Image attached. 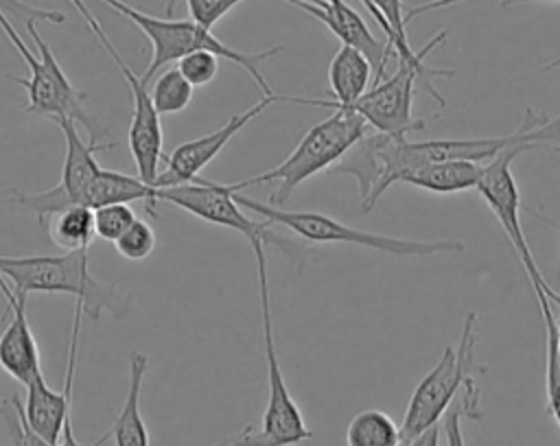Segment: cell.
<instances>
[{
	"mask_svg": "<svg viewBox=\"0 0 560 446\" xmlns=\"http://www.w3.org/2000/svg\"><path fill=\"white\" fill-rule=\"evenodd\" d=\"M0 273L13 291L66 293L83 306V315L98 319L109 313L120 321L131 308V295L116 282H101L90 273L88 249H72L57 256H0Z\"/></svg>",
	"mask_w": 560,
	"mask_h": 446,
	"instance_id": "6da1fadb",
	"label": "cell"
},
{
	"mask_svg": "<svg viewBox=\"0 0 560 446\" xmlns=\"http://www.w3.org/2000/svg\"><path fill=\"white\" fill-rule=\"evenodd\" d=\"M475 321L477 313L468 310L462 328V337L457 345H446L440 361L433 369L416 385L402 424H400V442L411 444L420 433L440 424L457 391L462 396V411H468L470 418H481L479 407V389L475 385V372H483V365L475 361Z\"/></svg>",
	"mask_w": 560,
	"mask_h": 446,
	"instance_id": "7a4b0ae2",
	"label": "cell"
},
{
	"mask_svg": "<svg viewBox=\"0 0 560 446\" xmlns=\"http://www.w3.org/2000/svg\"><path fill=\"white\" fill-rule=\"evenodd\" d=\"M368 122L350 107H332V114L313 125L295 149L273 168L241 181H232V190L241 192L252 186L276 184L271 206H284L291 192L313 175L335 166L365 133Z\"/></svg>",
	"mask_w": 560,
	"mask_h": 446,
	"instance_id": "3957f363",
	"label": "cell"
},
{
	"mask_svg": "<svg viewBox=\"0 0 560 446\" xmlns=\"http://www.w3.org/2000/svg\"><path fill=\"white\" fill-rule=\"evenodd\" d=\"M0 28L7 35V39L13 44V48L22 55L24 63L28 66V77H9L13 83L22 85L26 92V114L46 116L50 120L70 118L79 127L88 131V140L98 144L101 129L94 116L85 109V90H79L59 66L55 52L39 35L35 22L26 24V31L37 48V55L26 46L18 28L9 22V15L0 9Z\"/></svg>",
	"mask_w": 560,
	"mask_h": 446,
	"instance_id": "277c9868",
	"label": "cell"
},
{
	"mask_svg": "<svg viewBox=\"0 0 560 446\" xmlns=\"http://www.w3.org/2000/svg\"><path fill=\"white\" fill-rule=\"evenodd\" d=\"M103 2L109 4L122 17H127L129 22H133L144 33V37L151 42V46H153L151 63L142 72V77L147 81L171 61H179L182 57H186L190 52H197V50H210L219 59H228L232 63H238L243 70H247V74L260 85L262 96L273 94V90L269 87L267 79L260 72V63L265 59L278 55L282 50V46H271V48H265V50L245 52V50H236V48L223 44L219 37L212 35L210 28L197 24L195 20L155 17V15H149V13H142V11L133 9L131 4H127L122 0H103Z\"/></svg>",
	"mask_w": 560,
	"mask_h": 446,
	"instance_id": "5b68a950",
	"label": "cell"
},
{
	"mask_svg": "<svg viewBox=\"0 0 560 446\" xmlns=\"http://www.w3.org/2000/svg\"><path fill=\"white\" fill-rule=\"evenodd\" d=\"M256 269H258V291H260V310H262V352L267 365V407L260 418V429L254 431L247 426L236 439H230L232 446H295L313 437V431L306 426V420L293 400L289 385L284 380L280 359L273 341V321L269 306V280H267V243L258 240L252 245Z\"/></svg>",
	"mask_w": 560,
	"mask_h": 446,
	"instance_id": "8992f818",
	"label": "cell"
},
{
	"mask_svg": "<svg viewBox=\"0 0 560 446\" xmlns=\"http://www.w3.org/2000/svg\"><path fill=\"white\" fill-rule=\"evenodd\" d=\"M234 199L243 208L252 210L254 214H262L265 221L282 225L308 243H346V245H359V247H368V249H376L394 256H433L440 251H466V245L462 240L396 238V236L350 227L322 212H287L278 206L254 201L241 192H234Z\"/></svg>",
	"mask_w": 560,
	"mask_h": 446,
	"instance_id": "52a82bcc",
	"label": "cell"
},
{
	"mask_svg": "<svg viewBox=\"0 0 560 446\" xmlns=\"http://www.w3.org/2000/svg\"><path fill=\"white\" fill-rule=\"evenodd\" d=\"M55 122L61 127V133L66 140L63 171H61L59 184L48 190H39V192H28V190H20V188L9 190V201L20 208L31 210L39 225H44L46 221H50L55 214H59L66 208L83 206L90 184L101 173L96 153L116 149V142H107V144H94L90 140L85 142L79 136V125L70 118H59Z\"/></svg>",
	"mask_w": 560,
	"mask_h": 446,
	"instance_id": "ba28073f",
	"label": "cell"
},
{
	"mask_svg": "<svg viewBox=\"0 0 560 446\" xmlns=\"http://www.w3.org/2000/svg\"><path fill=\"white\" fill-rule=\"evenodd\" d=\"M523 155V151L518 149H505L501 151L497 157H492L490 162H486V168L481 173V179L477 184V192L481 195V199L488 203V208L494 212L497 221L501 223L514 254L518 256L525 275L532 284L534 293H545L551 302H558L560 295L558 291H553L542 271L538 269L529 243L525 238L523 225H521V192L512 173V162Z\"/></svg>",
	"mask_w": 560,
	"mask_h": 446,
	"instance_id": "9c48e42d",
	"label": "cell"
},
{
	"mask_svg": "<svg viewBox=\"0 0 560 446\" xmlns=\"http://www.w3.org/2000/svg\"><path fill=\"white\" fill-rule=\"evenodd\" d=\"M155 201L171 203L206 223L234 230L247 238L249 245L262 240L267 245L287 247V243L271 232L269 221H254L243 212V206L234 199L230 184H217L197 177L188 184L155 188Z\"/></svg>",
	"mask_w": 560,
	"mask_h": 446,
	"instance_id": "30bf717a",
	"label": "cell"
},
{
	"mask_svg": "<svg viewBox=\"0 0 560 446\" xmlns=\"http://www.w3.org/2000/svg\"><path fill=\"white\" fill-rule=\"evenodd\" d=\"M418 81L422 85L420 70L398 59V68L392 77L381 79L346 107L354 109L370 129L392 138H407L411 131H420L424 127V120H418L411 111Z\"/></svg>",
	"mask_w": 560,
	"mask_h": 446,
	"instance_id": "8fae6325",
	"label": "cell"
},
{
	"mask_svg": "<svg viewBox=\"0 0 560 446\" xmlns=\"http://www.w3.org/2000/svg\"><path fill=\"white\" fill-rule=\"evenodd\" d=\"M114 63L118 66L122 79L129 85L131 92V122H129V153L133 157L138 177L153 186L158 175H160V162L166 160L164 149H162V122H160V111L153 107L151 92H149V81L140 74H136L122 59V55L109 44L105 48Z\"/></svg>",
	"mask_w": 560,
	"mask_h": 446,
	"instance_id": "7c38bea8",
	"label": "cell"
},
{
	"mask_svg": "<svg viewBox=\"0 0 560 446\" xmlns=\"http://www.w3.org/2000/svg\"><path fill=\"white\" fill-rule=\"evenodd\" d=\"M273 103H280V94L262 96L256 105L249 109L230 116L225 125L219 129L199 136L195 140L177 144L168 155H166V168L158 175L153 188H166V186H177V184H188L199 177V173L225 149V144L243 129L247 127L254 118H258L265 109H269Z\"/></svg>",
	"mask_w": 560,
	"mask_h": 446,
	"instance_id": "4fadbf2b",
	"label": "cell"
},
{
	"mask_svg": "<svg viewBox=\"0 0 560 446\" xmlns=\"http://www.w3.org/2000/svg\"><path fill=\"white\" fill-rule=\"evenodd\" d=\"M81 315H83V306H81V302H77L74 304V315H72L70 345H68V367H66L63 389L61 391L50 389L44 380V374L33 378L26 385V402H24L26 422L48 444H59L61 442L63 426L72 418V385H74Z\"/></svg>",
	"mask_w": 560,
	"mask_h": 446,
	"instance_id": "5bb4252c",
	"label": "cell"
},
{
	"mask_svg": "<svg viewBox=\"0 0 560 446\" xmlns=\"http://www.w3.org/2000/svg\"><path fill=\"white\" fill-rule=\"evenodd\" d=\"M284 2L302 9L304 13H308L317 22H322L337 39H341L343 46H352V48L361 50L370 59V63L376 72L374 83L385 79V66H387L394 48L387 39L381 42L368 28L365 20L346 0H284Z\"/></svg>",
	"mask_w": 560,
	"mask_h": 446,
	"instance_id": "9a60e30c",
	"label": "cell"
},
{
	"mask_svg": "<svg viewBox=\"0 0 560 446\" xmlns=\"http://www.w3.org/2000/svg\"><path fill=\"white\" fill-rule=\"evenodd\" d=\"M0 291L11 313L9 326L0 334V367L11 378H15L26 387L33 378L42 376L39 348L26 319V295L13 291L2 273H0Z\"/></svg>",
	"mask_w": 560,
	"mask_h": 446,
	"instance_id": "2e32d148",
	"label": "cell"
},
{
	"mask_svg": "<svg viewBox=\"0 0 560 446\" xmlns=\"http://www.w3.org/2000/svg\"><path fill=\"white\" fill-rule=\"evenodd\" d=\"M372 63L370 59L352 48L343 46L335 52L328 66V85H330V98H306V96H280V103H300V105H315V107H346L352 105L361 94L368 92V85L372 81Z\"/></svg>",
	"mask_w": 560,
	"mask_h": 446,
	"instance_id": "e0dca14e",
	"label": "cell"
},
{
	"mask_svg": "<svg viewBox=\"0 0 560 446\" xmlns=\"http://www.w3.org/2000/svg\"><path fill=\"white\" fill-rule=\"evenodd\" d=\"M483 168H486V162H472V160L424 162L402 171L398 177V184H409L438 195H453V192L475 190Z\"/></svg>",
	"mask_w": 560,
	"mask_h": 446,
	"instance_id": "ac0fdd59",
	"label": "cell"
},
{
	"mask_svg": "<svg viewBox=\"0 0 560 446\" xmlns=\"http://www.w3.org/2000/svg\"><path fill=\"white\" fill-rule=\"evenodd\" d=\"M147 367H149V354L142 350H131L127 398L109 431L114 446H149V431L140 413V391H142Z\"/></svg>",
	"mask_w": 560,
	"mask_h": 446,
	"instance_id": "d6986e66",
	"label": "cell"
},
{
	"mask_svg": "<svg viewBox=\"0 0 560 446\" xmlns=\"http://www.w3.org/2000/svg\"><path fill=\"white\" fill-rule=\"evenodd\" d=\"M48 234L57 247L63 251L90 249L96 238L94 230V210L85 206H72L61 210L48 221Z\"/></svg>",
	"mask_w": 560,
	"mask_h": 446,
	"instance_id": "ffe728a7",
	"label": "cell"
},
{
	"mask_svg": "<svg viewBox=\"0 0 560 446\" xmlns=\"http://www.w3.org/2000/svg\"><path fill=\"white\" fill-rule=\"evenodd\" d=\"M348 446H400V426L381 409L359 411L346 426Z\"/></svg>",
	"mask_w": 560,
	"mask_h": 446,
	"instance_id": "44dd1931",
	"label": "cell"
},
{
	"mask_svg": "<svg viewBox=\"0 0 560 446\" xmlns=\"http://www.w3.org/2000/svg\"><path fill=\"white\" fill-rule=\"evenodd\" d=\"M547 339V365H545V389H547V411L556 420L560 429V350H558V330H556V313L551 300L545 293H534Z\"/></svg>",
	"mask_w": 560,
	"mask_h": 446,
	"instance_id": "7402d4cb",
	"label": "cell"
},
{
	"mask_svg": "<svg viewBox=\"0 0 560 446\" xmlns=\"http://www.w3.org/2000/svg\"><path fill=\"white\" fill-rule=\"evenodd\" d=\"M192 85L184 79V74L175 68H168L164 70L153 87H151V101H153V107L162 114H177L182 109H186L192 101Z\"/></svg>",
	"mask_w": 560,
	"mask_h": 446,
	"instance_id": "603a6c76",
	"label": "cell"
},
{
	"mask_svg": "<svg viewBox=\"0 0 560 446\" xmlns=\"http://www.w3.org/2000/svg\"><path fill=\"white\" fill-rule=\"evenodd\" d=\"M0 420L7 429V446H61L48 444L28 426L24 415V402L20 400V396L0 398Z\"/></svg>",
	"mask_w": 560,
	"mask_h": 446,
	"instance_id": "cb8c5ba5",
	"label": "cell"
},
{
	"mask_svg": "<svg viewBox=\"0 0 560 446\" xmlns=\"http://www.w3.org/2000/svg\"><path fill=\"white\" fill-rule=\"evenodd\" d=\"M155 232L153 227L142 221V219H136L116 240H114V247L116 251L127 258V260H144L153 254L155 249Z\"/></svg>",
	"mask_w": 560,
	"mask_h": 446,
	"instance_id": "d4e9b609",
	"label": "cell"
},
{
	"mask_svg": "<svg viewBox=\"0 0 560 446\" xmlns=\"http://www.w3.org/2000/svg\"><path fill=\"white\" fill-rule=\"evenodd\" d=\"M136 212L129 208V203H112L94 210V230L96 236L103 240L114 243L133 221Z\"/></svg>",
	"mask_w": 560,
	"mask_h": 446,
	"instance_id": "484cf974",
	"label": "cell"
},
{
	"mask_svg": "<svg viewBox=\"0 0 560 446\" xmlns=\"http://www.w3.org/2000/svg\"><path fill=\"white\" fill-rule=\"evenodd\" d=\"M177 70L192 85H208L219 74V57L210 50H197L177 61Z\"/></svg>",
	"mask_w": 560,
	"mask_h": 446,
	"instance_id": "4316f807",
	"label": "cell"
},
{
	"mask_svg": "<svg viewBox=\"0 0 560 446\" xmlns=\"http://www.w3.org/2000/svg\"><path fill=\"white\" fill-rule=\"evenodd\" d=\"M0 9L15 22L20 24H31V22H48V24H61L66 20V13L57 9H42L33 7L24 0H0Z\"/></svg>",
	"mask_w": 560,
	"mask_h": 446,
	"instance_id": "83f0119b",
	"label": "cell"
},
{
	"mask_svg": "<svg viewBox=\"0 0 560 446\" xmlns=\"http://www.w3.org/2000/svg\"><path fill=\"white\" fill-rule=\"evenodd\" d=\"M241 2L243 0H186V7L190 13V20L212 31V26Z\"/></svg>",
	"mask_w": 560,
	"mask_h": 446,
	"instance_id": "f1b7e54d",
	"label": "cell"
},
{
	"mask_svg": "<svg viewBox=\"0 0 560 446\" xmlns=\"http://www.w3.org/2000/svg\"><path fill=\"white\" fill-rule=\"evenodd\" d=\"M462 404H451L448 411L442 418V433L446 439V446H466L464 433H462Z\"/></svg>",
	"mask_w": 560,
	"mask_h": 446,
	"instance_id": "f546056e",
	"label": "cell"
},
{
	"mask_svg": "<svg viewBox=\"0 0 560 446\" xmlns=\"http://www.w3.org/2000/svg\"><path fill=\"white\" fill-rule=\"evenodd\" d=\"M70 2H72V4H74V9H77V11H79V13H81V17H83V20H85V22H88V26H90V31H92V33H94V35H96V37H98V42H101V44H103V46H107V44H112V42H109V37H107V33H105V31H103V26H101V24H98V20H96V17H94V15H92V11H90V9H88V4H85V2H83V0H70Z\"/></svg>",
	"mask_w": 560,
	"mask_h": 446,
	"instance_id": "4dcf8cb0",
	"label": "cell"
},
{
	"mask_svg": "<svg viewBox=\"0 0 560 446\" xmlns=\"http://www.w3.org/2000/svg\"><path fill=\"white\" fill-rule=\"evenodd\" d=\"M409 446H440V424H433L424 433H420L416 439H411Z\"/></svg>",
	"mask_w": 560,
	"mask_h": 446,
	"instance_id": "1f68e13d",
	"label": "cell"
},
{
	"mask_svg": "<svg viewBox=\"0 0 560 446\" xmlns=\"http://www.w3.org/2000/svg\"><path fill=\"white\" fill-rule=\"evenodd\" d=\"M179 2H182V0H166V17H173V13H175V9H177Z\"/></svg>",
	"mask_w": 560,
	"mask_h": 446,
	"instance_id": "d6a6232c",
	"label": "cell"
},
{
	"mask_svg": "<svg viewBox=\"0 0 560 446\" xmlns=\"http://www.w3.org/2000/svg\"><path fill=\"white\" fill-rule=\"evenodd\" d=\"M214 446H232V444H230V439H228V442H221V444H214Z\"/></svg>",
	"mask_w": 560,
	"mask_h": 446,
	"instance_id": "836d02e7",
	"label": "cell"
},
{
	"mask_svg": "<svg viewBox=\"0 0 560 446\" xmlns=\"http://www.w3.org/2000/svg\"><path fill=\"white\" fill-rule=\"evenodd\" d=\"M400 446H409V444H402V442H400Z\"/></svg>",
	"mask_w": 560,
	"mask_h": 446,
	"instance_id": "e575fe53",
	"label": "cell"
},
{
	"mask_svg": "<svg viewBox=\"0 0 560 446\" xmlns=\"http://www.w3.org/2000/svg\"><path fill=\"white\" fill-rule=\"evenodd\" d=\"M558 295H560V293H558ZM556 304H560V300H558V302H556Z\"/></svg>",
	"mask_w": 560,
	"mask_h": 446,
	"instance_id": "d590c367",
	"label": "cell"
}]
</instances>
